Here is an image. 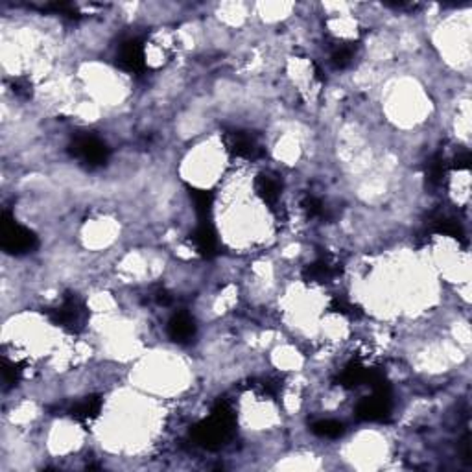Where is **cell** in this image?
<instances>
[{
	"label": "cell",
	"instance_id": "obj_1",
	"mask_svg": "<svg viewBox=\"0 0 472 472\" xmlns=\"http://www.w3.org/2000/svg\"><path fill=\"white\" fill-rule=\"evenodd\" d=\"M168 334L170 338L175 339V342H187V339H192V336L196 334L194 321H192V318H190L189 313H175L174 318L170 319Z\"/></svg>",
	"mask_w": 472,
	"mask_h": 472
}]
</instances>
